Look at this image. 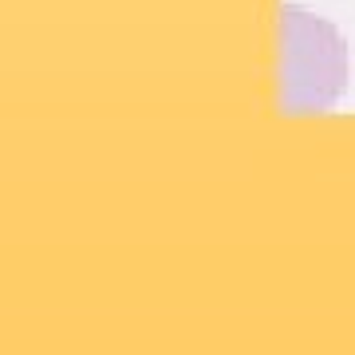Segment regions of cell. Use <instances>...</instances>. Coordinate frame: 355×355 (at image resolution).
I'll return each instance as SVG.
<instances>
[{"instance_id":"1","label":"cell","mask_w":355,"mask_h":355,"mask_svg":"<svg viewBox=\"0 0 355 355\" xmlns=\"http://www.w3.org/2000/svg\"><path fill=\"white\" fill-rule=\"evenodd\" d=\"M347 87V44L324 16L280 8V111L316 114Z\"/></svg>"}]
</instances>
